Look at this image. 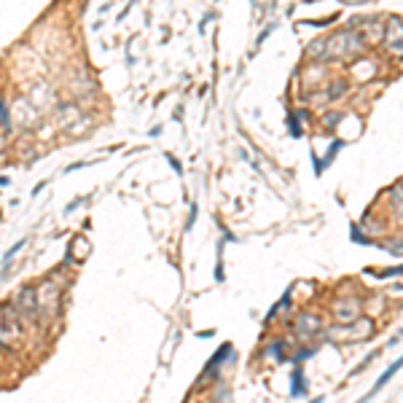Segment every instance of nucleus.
I'll return each mask as SVG.
<instances>
[{
  "mask_svg": "<svg viewBox=\"0 0 403 403\" xmlns=\"http://www.w3.org/2000/svg\"><path fill=\"white\" fill-rule=\"evenodd\" d=\"M339 118H341V113H328V126H333Z\"/></svg>",
  "mask_w": 403,
  "mask_h": 403,
  "instance_id": "obj_14",
  "label": "nucleus"
},
{
  "mask_svg": "<svg viewBox=\"0 0 403 403\" xmlns=\"http://www.w3.org/2000/svg\"><path fill=\"white\" fill-rule=\"evenodd\" d=\"M363 51V40H360L352 30L333 32L331 38H320L309 46V57L315 59H339V57H355Z\"/></svg>",
  "mask_w": 403,
  "mask_h": 403,
  "instance_id": "obj_1",
  "label": "nucleus"
},
{
  "mask_svg": "<svg viewBox=\"0 0 403 403\" xmlns=\"http://www.w3.org/2000/svg\"><path fill=\"white\" fill-rule=\"evenodd\" d=\"M384 250H390L392 255H403V242H392V245H382Z\"/></svg>",
  "mask_w": 403,
  "mask_h": 403,
  "instance_id": "obj_10",
  "label": "nucleus"
},
{
  "mask_svg": "<svg viewBox=\"0 0 403 403\" xmlns=\"http://www.w3.org/2000/svg\"><path fill=\"white\" fill-rule=\"evenodd\" d=\"M24 245H27V239H19V242H14V245H11V250H8V253H6V263H8V261H11V258H14V255H16V253H19V250H22V247H24Z\"/></svg>",
  "mask_w": 403,
  "mask_h": 403,
  "instance_id": "obj_8",
  "label": "nucleus"
},
{
  "mask_svg": "<svg viewBox=\"0 0 403 403\" xmlns=\"http://www.w3.org/2000/svg\"><path fill=\"white\" fill-rule=\"evenodd\" d=\"M81 202H83V199H75V202L70 204V207H67V210H65V212H73V210H75V207H78V204H81Z\"/></svg>",
  "mask_w": 403,
  "mask_h": 403,
  "instance_id": "obj_15",
  "label": "nucleus"
},
{
  "mask_svg": "<svg viewBox=\"0 0 403 403\" xmlns=\"http://www.w3.org/2000/svg\"><path fill=\"white\" fill-rule=\"evenodd\" d=\"M312 403H323V398H315V400H312Z\"/></svg>",
  "mask_w": 403,
  "mask_h": 403,
  "instance_id": "obj_17",
  "label": "nucleus"
},
{
  "mask_svg": "<svg viewBox=\"0 0 403 403\" xmlns=\"http://www.w3.org/2000/svg\"><path fill=\"white\" fill-rule=\"evenodd\" d=\"M269 352H274L277 360H285V355H282V341H274V344L269 347Z\"/></svg>",
  "mask_w": 403,
  "mask_h": 403,
  "instance_id": "obj_11",
  "label": "nucleus"
},
{
  "mask_svg": "<svg viewBox=\"0 0 403 403\" xmlns=\"http://www.w3.org/2000/svg\"><path fill=\"white\" fill-rule=\"evenodd\" d=\"M352 242H360V245H371V239L360 234V229H357V223L352 226Z\"/></svg>",
  "mask_w": 403,
  "mask_h": 403,
  "instance_id": "obj_9",
  "label": "nucleus"
},
{
  "mask_svg": "<svg viewBox=\"0 0 403 403\" xmlns=\"http://www.w3.org/2000/svg\"><path fill=\"white\" fill-rule=\"evenodd\" d=\"M226 357H231V344H223V347H220V349H218V355H215V357H212V360H210V363H207V368H204V374H210V371H212V368H218V366H220V363H223V360H226Z\"/></svg>",
  "mask_w": 403,
  "mask_h": 403,
  "instance_id": "obj_7",
  "label": "nucleus"
},
{
  "mask_svg": "<svg viewBox=\"0 0 403 403\" xmlns=\"http://www.w3.org/2000/svg\"><path fill=\"white\" fill-rule=\"evenodd\" d=\"M290 132H293V137H301V129H298V118H296V113L290 116Z\"/></svg>",
  "mask_w": 403,
  "mask_h": 403,
  "instance_id": "obj_13",
  "label": "nucleus"
},
{
  "mask_svg": "<svg viewBox=\"0 0 403 403\" xmlns=\"http://www.w3.org/2000/svg\"><path fill=\"white\" fill-rule=\"evenodd\" d=\"M317 328H320V317H315V315H301V320L296 323V331L304 333V336L315 333Z\"/></svg>",
  "mask_w": 403,
  "mask_h": 403,
  "instance_id": "obj_5",
  "label": "nucleus"
},
{
  "mask_svg": "<svg viewBox=\"0 0 403 403\" xmlns=\"http://www.w3.org/2000/svg\"><path fill=\"white\" fill-rule=\"evenodd\" d=\"M395 274H403V266H395V269H387V272H376V277H395Z\"/></svg>",
  "mask_w": 403,
  "mask_h": 403,
  "instance_id": "obj_12",
  "label": "nucleus"
},
{
  "mask_svg": "<svg viewBox=\"0 0 403 403\" xmlns=\"http://www.w3.org/2000/svg\"><path fill=\"white\" fill-rule=\"evenodd\" d=\"M19 312L30 320H38V301H35V290L24 288L19 293Z\"/></svg>",
  "mask_w": 403,
  "mask_h": 403,
  "instance_id": "obj_3",
  "label": "nucleus"
},
{
  "mask_svg": "<svg viewBox=\"0 0 403 403\" xmlns=\"http://www.w3.org/2000/svg\"><path fill=\"white\" fill-rule=\"evenodd\" d=\"M347 6H360V3H366V0H344Z\"/></svg>",
  "mask_w": 403,
  "mask_h": 403,
  "instance_id": "obj_16",
  "label": "nucleus"
},
{
  "mask_svg": "<svg viewBox=\"0 0 403 403\" xmlns=\"http://www.w3.org/2000/svg\"><path fill=\"white\" fill-rule=\"evenodd\" d=\"M400 368H403V355H400V357L395 360V363H392V366L387 368V371H384V374L379 376V379H376V384H374V387H371V392H368V395H366V398H360L357 403H368V400H371V398L376 395V392H379V390L384 387V384H387V382L392 379V376H395V371H400Z\"/></svg>",
  "mask_w": 403,
  "mask_h": 403,
  "instance_id": "obj_4",
  "label": "nucleus"
},
{
  "mask_svg": "<svg viewBox=\"0 0 403 403\" xmlns=\"http://www.w3.org/2000/svg\"><path fill=\"white\" fill-rule=\"evenodd\" d=\"M290 395L306 398V379H304L301 368H296V371H293V379H290Z\"/></svg>",
  "mask_w": 403,
  "mask_h": 403,
  "instance_id": "obj_6",
  "label": "nucleus"
},
{
  "mask_svg": "<svg viewBox=\"0 0 403 403\" xmlns=\"http://www.w3.org/2000/svg\"><path fill=\"white\" fill-rule=\"evenodd\" d=\"M384 43L392 54H403V19L395 14L387 19V27H384Z\"/></svg>",
  "mask_w": 403,
  "mask_h": 403,
  "instance_id": "obj_2",
  "label": "nucleus"
}]
</instances>
